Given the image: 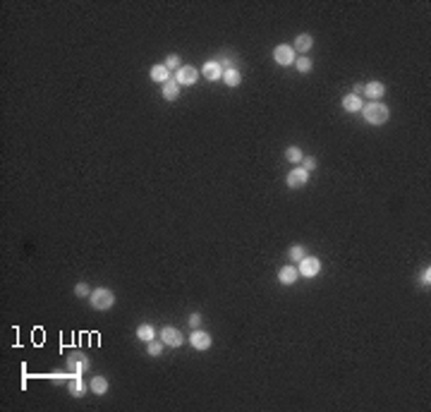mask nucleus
I'll return each mask as SVG.
<instances>
[{"mask_svg":"<svg viewBox=\"0 0 431 412\" xmlns=\"http://www.w3.org/2000/svg\"><path fill=\"white\" fill-rule=\"evenodd\" d=\"M359 113L364 115V120H367L369 125H386L388 118H391L388 106H384L381 101H369V106H362Z\"/></svg>","mask_w":431,"mask_h":412,"instance_id":"nucleus-1","label":"nucleus"},{"mask_svg":"<svg viewBox=\"0 0 431 412\" xmlns=\"http://www.w3.org/2000/svg\"><path fill=\"white\" fill-rule=\"evenodd\" d=\"M89 302H91V307L96 311H106L115 304V295H113V290H108V288H96V290H91V295H89Z\"/></svg>","mask_w":431,"mask_h":412,"instance_id":"nucleus-2","label":"nucleus"},{"mask_svg":"<svg viewBox=\"0 0 431 412\" xmlns=\"http://www.w3.org/2000/svg\"><path fill=\"white\" fill-rule=\"evenodd\" d=\"M67 369H70L72 374L82 376L84 372L89 369V357H86L84 352H70V355H67Z\"/></svg>","mask_w":431,"mask_h":412,"instance_id":"nucleus-3","label":"nucleus"},{"mask_svg":"<svg viewBox=\"0 0 431 412\" xmlns=\"http://www.w3.org/2000/svg\"><path fill=\"white\" fill-rule=\"evenodd\" d=\"M273 60L278 65H283V67H288V65H293L295 60H297V55H295V48L288 46V43H280V46L273 48Z\"/></svg>","mask_w":431,"mask_h":412,"instance_id":"nucleus-4","label":"nucleus"},{"mask_svg":"<svg viewBox=\"0 0 431 412\" xmlns=\"http://www.w3.org/2000/svg\"><path fill=\"white\" fill-rule=\"evenodd\" d=\"M161 340H163V345H168V348H180L182 345V333L177 329H173V326H163L161 329Z\"/></svg>","mask_w":431,"mask_h":412,"instance_id":"nucleus-5","label":"nucleus"},{"mask_svg":"<svg viewBox=\"0 0 431 412\" xmlns=\"http://www.w3.org/2000/svg\"><path fill=\"white\" fill-rule=\"evenodd\" d=\"M197 77H199V72L194 70L192 65H182L177 70V74H175V82L180 84V86H189V84L197 82Z\"/></svg>","mask_w":431,"mask_h":412,"instance_id":"nucleus-6","label":"nucleus"},{"mask_svg":"<svg viewBox=\"0 0 431 412\" xmlns=\"http://www.w3.org/2000/svg\"><path fill=\"white\" fill-rule=\"evenodd\" d=\"M309 180V173L304 170V168H293L290 173H288V187H293V190H300L304 187Z\"/></svg>","mask_w":431,"mask_h":412,"instance_id":"nucleus-7","label":"nucleus"},{"mask_svg":"<svg viewBox=\"0 0 431 412\" xmlns=\"http://www.w3.org/2000/svg\"><path fill=\"white\" fill-rule=\"evenodd\" d=\"M302 276H307V278H312V276H316L319 271H321V261L316 257H304L302 261H300V268H297Z\"/></svg>","mask_w":431,"mask_h":412,"instance_id":"nucleus-8","label":"nucleus"},{"mask_svg":"<svg viewBox=\"0 0 431 412\" xmlns=\"http://www.w3.org/2000/svg\"><path fill=\"white\" fill-rule=\"evenodd\" d=\"M189 343H192L194 350H209L211 348V336L206 333V331H192V336H189Z\"/></svg>","mask_w":431,"mask_h":412,"instance_id":"nucleus-9","label":"nucleus"},{"mask_svg":"<svg viewBox=\"0 0 431 412\" xmlns=\"http://www.w3.org/2000/svg\"><path fill=\"white\" fill-rule=\"evenodd\" d=\"M202 74L209 79V82H216V79H223V67H220L218 60H209V63L202 67Z\"/></svg>","mask_w":431,"mask_h":412,"instance_id":"nucleus-10","label":"nucleus"},{"mask_svg":"<svg viewBox=\"0 0 431 412\" xmlns=\"http://www.w3.org/2000/svg\"><path fill=\"white\" fill-rule=\"evenodd\" d=\"M86 388L89 386L84 384V379L79 374H72V379H70V384H67V391H70V395L72 398H84V393H86Z\"/></svg>","mask_w":431,"mask_h":412,"instance_id":"nucleus-11","label":"nucleus"},{"mask_svg":"<svg viewBox=\"0 0 431 412\" xmlns=\"http://www.w3.org/2000/svg\"><path fill=\"white\" fill-rule=\"evenodd\" d=\"M364 94H367V96L371 99V101H381V99L386 96V86H384V82H376V79H374V82L364 84Z\"/></svg>","mask_w":431,"mask_h":412,"instance_id":"nucleus-12","label":"nucleus"},{"mask_svg":"<svg viewBox=\"0 0 431 412\" xmlns=\"http://www.w3.org/2000/svg\"><path fill=\"white\" fill-rule=\"evenodd\" d=\"M297 276H300V271H297L293 264H288L278 271V281H280L283 285H293V283H297Z\"/></svg>","mask_w":431,"mask_h":412,"instance_id":"nucleus-13","label":"nucleus"},{"mask_svg":"<svg viewBox=\"0 0 431 412\" xmlns=\"http://www.w3.org/2000/svg\"><path fill=\"white\" fill-rule=\"evenodd\" d=\"M149 74H151L154 82H161V84H165L168 79H173V72H170L165 65H154V67L149 70Z\"/></svg>","mask_w":431,"mask_h":412,"instance_id":"nucleus-14","label":"nucleus"},{"mask_svg":"<svg viewBox=\"0 0 431 412\" xmlns=\"http://www.w3.org/2000/svg\"><path fill=\"white\" fill-rule=\"evenodd\" d=\"M312 46H314V38H312V34H300V36L295 38V53H309L312 51Z\"/></svg>","mask_w":431,"mask_h":412,"instance_id":"nucleus-15","label":"nucleus"},{"mask_svg":"<svg viewBox=\"0 0 431 412\" xmlns=\"http://www.w3.org/2000/svg\"><path fill=\"white\" fill-rule=\"evenodd\" d=\"M223 82L228 84L230 89H237L242 84V74H240L237 67H230V70H223Z\"/></svg>","mask_w":431,"mask_h":412,"instance_id":"nucleus-16","label":"nucleus"},{"mask_svg":"<svg viewBox=\"0 0 431 412\" xmlns=\"http://www.w3.org/2000/svg\"><path fill=\"white\" fill-rule=\"evenodd\" d=\"M163 99L165 101H175V99H177V96H180V84L175 82V77L173 79H168V82L163 84Z\"/></svg>","mask_w":431,"mask_h":412,"instance_id":"nucleus-17","label":"nucleus"},{"mask_svg":"<svg viewBox=\"0 0 431 412\" xmlns=\"http://www.w3.org/2000/svg\"><path fill=\"white\" fill-rule=\"evenodd\" d=\"M362 106H364V103H362V99H359L357 94H348V96L343 99V108L348 110V113H359Z\"/></svg>","mask_w":431,"mask_h":412,"instance_id":"nucleus-18","label":"nucleus"},{"mask_svg":"<svg viewBox=\"0 0 431 412\" xmlns=\"http://www.w3.org/2000/svg\"><path fill=\"white\" fill-rule=\"evenodd\" d=\"M89 388H91L96 395H106L108 393V379H106V376H93Z\"/></svg>","mask_w":431,"mask_h":412,"instance_id":"nucleus-19","label":"nucleus"},{"mask_svg":"<svg viewBox=\"0 0 431 412\" xmlns=\"http://www.w3.org/2000/svg\"><path fill=\"white\" fill-rule=\"evenodd\" d=\"M137 338L141 340V343H151V340L156 338V331H154L151 324H141V326L137 329Z\"/></svg>","mask_w":431,"mask_h":412,"instance_id":"nucleus-20","label":"nucleus"},{"mask_svg":"<svg viewBox=\"0 0 431 412\" xmlns=\"http://www.w3.org/2000/svg\"><path fill=\"white\" fill-rule=\"evenodd\" d=\"M285 158L290 161V163H302V158H304V154H302V149H297V147H288L285 149Z\"/></svg>","mask_w":431,"mask_h":412,"instance_id":"nucleus-21","label":"nucleus"},{"mask_svg":"<svg viewBox=\"0 0 431 412\" xmlns=\"http://www.w3.org/2000/svg\"><path fill=\"white\" fill-rule=\"evenodd\" d=\"M295 67H297V72H312V58H307V55H300L297 60H295Z\"/></svg>","mask_w":431,"mask_h":412,"instance_id":"nucleus-22","label":"nucleus"},{"mask_svg":"<svg viewBox=\"0 0 431 412\" xmlns=\"http://www.w3.org/2000/svg\"><path fill=\"white\" fill-rule=\"evenodd\" d=\"M147 350L151 357H161V352H163V340H151V343H147Z\"/></svg>","mask_w":431,"mask_h":412,"instance_id":"nucleus-23","label":"nucleus"},{"mask_svg":"<svg viewBox=\"0 0 431 412\" xmlns=\"http://www.w3.org/2000/svg\"><path fill=\"white\" fill-rule=\"evenodd\" d=\"M165 67H168V70H170V72H177V70H180V67H182V65H180V55H168V58H165Z\"/></svg>","mask_w":431,"mask_h":412,"instance_id":"nucleus-24","label":"nucleus"},{"mask_svg":"<svg viewBox=\"0 0 431 412\" xmlns=\"http://www.w3.org/2000/svg\"><path fill=\"white\" fill-rule=\"evenodd\" d=\"M304 257H307V249H304L302 245H293V247H290V259H293V261H302Z\"/></svg>","mask_w":431,"mask_h":412,"instance_id":"nucleus-25","label":"nucleus"},{"mask_svg":"<svg viewBox=\"0 0 431 412\" xmlns=\"http://www.w3.org/2000/svg\"><path fill=\"white\" fill-rule=\"evenodd\" d=\"M74 295H77V297H89L91 290H89V285L86 283H77L74 285Z\"/></svg>","mask_w":431,"mask_h":412,"instance_id":"nucleus-26","label":"nucleus"},{"mask_svg":"<svg viewBox=\"0 0 431 412\" xmlns=\"http://www.w3.org/2000/svg\"><path fill=\"white\" fill-rule=\"evenodd\" d=\"M302 165H304V170L309 173V170H314V168H316V158H314V156H304Z\"/></svg>","mask_w":431,"mask_h":412,"instance_id":"nucleus-27","label":"nucleus"},{"mask_svg":"<svg viewBox=\"0 0 431 412\" xmlns=\"http://www.w3.org/2000/svg\"><path fill=\"white\" fill-rule=\"evenodd\" d=\"M187 324H189L192 329H197V326L202 324V314H199V311H194V314H189V321H187Z\"/></svg>","mask_w":431,"mask_h":412,"instance_id":"nucleus-28","label":"nucleus"},{"mask_svg":"<svg viewBox=\"0 0 431 412\" xmlns=\"http://www.w3.org/2000/svg\"><path fill=\"white\" fill-rule=\"evenodd\" d=\"M429 281H431V271H429V266H426V268L422 271V278H419V283L429 288Z\"/></svg>","mask_w":431,"mask_h":412,"instance_id":"nucleus-29","label":"nucleus"}]
</instances>
